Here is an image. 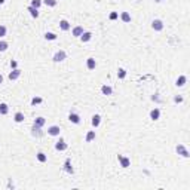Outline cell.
Here are the masks:
<instances>
[{
    "instance_id": "4316f807",
    "label": "cell",
    "mask_w": 190,
    "mask_h": 190,
    "mask_svg": "<svg viewBox=\"0 0 190 190\" xmlns=\"http://www.w3.org/2000/svg\"><path fill=\"white\" fill-rule=\"evenodd\" d=\"M28 12H30V15H31L33 18H37V16H39V9L33 8V6H30V8H28Z\"/></svg>"
},
{
    "instance_id": "d590c367",
    "label": "cell",
    "mask_w": 190,
    "mask_h": 190,
    "mask_svg": "<svg viewBox=\"0 0 190 190\" xmlns=\"http://www.w3.org/2000/svg\"><path fill=\"white\" fill-rule=\"evenodd\" d=\"M0 83H3V76L0 74Z\"/></svg>"
},
{
    "instance_id": "3957f363",
    "label": "cell",
    "mask_w": 190,
    "mask_h": 190,
    "mask_svg": "<svg viewBox=\"0 0 190 190\" xmlns=\"http://www.w3.org/2000/svg\"><path fill=\"white\" fill-rule=\"evenodd\" d=\"M117 160L120 162V166H122V168H129V166H131L129 158H125V156H122V154H117Z\"/></svg>"
},
{
    "instance_id": "d4e9b609",
    "label": "cell",
    "mask_w": 190,
    "mask_h": 190,
    "mask_svg": "<svg viewBox=\"0 0 190 190\" xmlns=\"http://www.w3.org/2000/svg\"><path fill=\"white\" fill-rule=\"evenodd\" d=\"M45 39H46V40H57V34L48 31V33H45Z\"/></svg>"
},
{
    "instance_id": "ba28073f",
    "label": "cell",
    "mask_w": 190,
    "mask_h": 190,
    "mask_svg": "<svg viewBox=\"0 0 190 190\" xmlns=\"http://www.w3.org/2000/svg\"><path fill=\"white\" fill-rule=\"evenodd\" d=\"M21 76V70L19 68H12V71L9 73V80H16Z\"/></svg>"
},
{
    "instance_id": "9a60e30c",
    "label": "cell",
    "mask_w": 190,
    "mask_h": 190,
    "mask_svg": "<svg viewBox=\"0 0 190 190\" xmlns=\"http://www.w3.org/2000/svg\"><path fill=\"white\" fill-rule=\"evenodd\" d=\"M70 27H71V25H70V22L67 21V19H61V21H60V28H61L62 31L70 30Z\"/></svg>"
},
{
    "instance_id": "277c9868",
    "label": "cell",
    "mask_w": 190,
    "mask_h": 190,
    "mask_svg": "<svg viewBox=\"0 0 190 190\" xmlns=\"http://www.w3.org/2000/svg\"><path fill=\"white\" fill-rule=\"evenodd\" d=\"M43 131H42V128L40 126H36V125H33L31 126V135L33 137H36V138H40V137H43Z\"/></svg>"
},
{
    "instance_id": "74e56055",
    "label": "cell",
    "mask_w": 190,
    "mask_h": 190,
    "mask_svg": "<svg viewBox=\"0 0 190 190\" xmlns=\"http://www.w3.org/2000/svg\"><path fill=\"white\" fill-rule=\"evenodd\" d=\"M5 3V0H0V5H3Z\"/></svg>"
},
{
    "instance_id": "7a4b0ae2",
    "label": "cell",
    "mask_w": 190,
    "mask_h": 190,
    "mask_svg": "<svg viewBox=\"0 0 190 190\" xmlns=\"http://www.w3.org/2000/svg\"><path fill=\"white\" fill-rule=\"evenodd\" d=\"M175 152L178 153V154H181L183 158H189V156H190V154H189V150H187L184 146H183V144H178V146L175 147Z\"/></svg>"
},
{
    "instance_id": "f1b7e54d",
    "label": "cell",
    "mask_w": 190,
    "mask_h": 190,
    "mask_svg": "<svg viewBox=\"0 0 190 190\" xmlns=\"http://www.w3.org/2000/svg\"><path fill=\"white\" fill-rule=\"evenodd\" d=\"M9 48V43L5 42V40H0V52H5L6 49Z\"/></svg>"
},
{
    "instance_id": "ac0fdd59",
    "label": "cell",
    "mask_w": 190,
    "mask_h": 190,
    "mask_svg": "<svg viewBox=\"0 0 190 190\" xmlns=\"http://www.w3.org/2000/svg\"><path fill=\"white\" fill-rule=\"evenodd\" d=\"M71 33H73V36H74V37H80V36H82V33H83V27L77 25V27L73 28V31H71Z\"/></svg>"
},
{
    "instance_id": "836d02e7",
    "label": "cell",
    "mask_w": 190,
    "mask_h": 190,
    "mask_svg": "<svg viewBox=\"0 0 190 190\" xmlns=\"http://www.w3.org/2000/svg\"><path fill=\"white\" fill-rule=\"evenodd\" d=\"M108 18L111 19V21H114V19H117V18H119V14H117V12H111Z\"/></svg>"
},
{
    "instance_id": "484cf974",
    "label": "cell",
    "mask_w": 190,
    "mask_h": 190,
    "mask_svg": "<svg viewBox=\"0 0 190 190\" xmlns=\"http://www.w3.org/2000/svg\"><path fill=\"white\" fill-rule=\"evenodd\" d=\"M42 3L45 6H49V8H54V6H57V0H42Z\"/></svg>"
},
{
    "instance_id": "52a82bcc",
    "label": "cell",
    "mask_w": 190,
    "mask_h": 190,
    "mask_svg": "<svg viewBox=\"0 0 190 190\" xmlns=\"http://www.w3.org/2000/svg\"><path fill=\"white\" fill-rule=\"evenodd\" d=\"M65 149H67V144H65L62 138H60V141L55 143V150H58V152H64Z\"/></svg>"
},
{
    "instance_id": "44dd1931",
    "label": "cell",
    "mask_w": 190,
    "mask_h": 190,
    "mask_svg": "<svg viewBox=\"0 0 190 190\" xmlns=\"http://www.w3.org/2000/svg\"><path fill=\"white\" fill-rule=\"evenodd\" d=\"M85 140H86V143H91L95 140V131H89V132L86 134V137H85Z\"/></svg>"
},
{
    "instance_id": "8fae6325",
    "label": "cell",
    "mask_w": 190,
    "mask_h": 190,
    "mask_svg": "<svg viewBox=\"0 0 190 190\" xmlns=\"http://www.w3.org/2000/svg\"><path fill=\"white\" fill-rule=\"evenodd\" d=\"M64 169H65V172H67V174H74V169H73V166H71V160H70V159L65 160Z\"/></svg>"
},
{
    "instance_id": "cb8c5ba5",
    "label": "cell",
    "mask_w": 190,
    "mask_h": 190,
    "mask_svg": "<svg viewBox=\"0 0 190 190\" xmlns=\"http://www.w3.org/2000/svg\"><path fill=\"white\" fill-rule=\"evenodd\" d=\"M120 19L123 22H131V15L128 14V12H122V14H120Z\"/></svg>"
},
{
    "instance_id": "d6a6232c",
    "label": "cell",
    "mask_w": 190,
    "mask_h": 190,
    "mask_svg": "<svg viewBox=\"0 0 190 190\" xmlns=\"http://www.w3.org/2000/svg\"><path fill=\"white\" fill-rule=\"evenodd\" d=\"M183 101H184V98H183V97H180V95H175V97H174V103L180 104V103H183Z\"/></svg>"
},
{
    "instance_id": "7402d4cb",
    "label": "cell",
    "mask_w": 190,
    "mask_h": 190,
    "mask_svg": "<svg viewBox=\"0 0 190 190\" xmlns=\"http://www.w3.org/2000/svg\"><path fill=\"white\" fill-rule=\"evenodd\" d=\"M36 158H37V160H39V162H42V163H45V162H46V160H48V156H46V154H45L43 152H39V153H37V156H36Z\"/></svg>"
},
{
    "instance_id": "30bf717a",
    "label": "cell",
    "mask_w": 190,
    "mask_h": 190,
    "mask_svg": "<svg viewBox=\"0 0 190 190\" xmlns=\"http://www.w3.org/2000/svg\"><path fill=\"white\" fill-rule=\"evenodd\" d=\"M159 117H160V110H159L158 107L150 111V119H152V120H158Z\"/></svg>"
},
{
    "instance_id": "9c48e42d",
    "label": "cell",
    "mask_w": 190,
    "mask_h": 190,
    "mask_svg": "<svg viewBox=\"0 0 190 190\" xmlns=\"http://www.w3.org/2000/svg\"><path fill=\"white\" fill-rule=\"evenodd\" d=\"M68 120L71 123H74V125H77V123H80V116L77 113H70L68 114Z\"/></svg>"
},
{
    "instance_id": "7c38bea8",
    "label": "cell",
    "mask_w": 190,
    "mask_h": 190,
    "mask_svg": "<svg viewBox=\"0 0 190 190\" xmlns=\"http://www.w3.org/2000/svg\"><path fill=\"white\" fill-rule=\"evenodd\" d=\"M91 123H92V126H94V128H98V126H100V123H101V116H100V114H94V116H92V120H91Z\"/></svg>"
},
{
    "instance_id": "ffe728a7",
    "label": "cell",
    "mask_w": 190,
    "mask_h": 190,
    "mask_svg": "<svg viewBox=\"0 0 190 190\" xmlns=\"http://www.w3.org/2000/svg\"><path fill=\"white\" fill-rule=\"evenodd\" d=\"M24 113H21V111H18V113H15V116H14V120L16 122V123H21V122H24Z\"/></svg>"
},
{
    "instance_id": "5bb4252c",
    "label": "cell",
    "mask_w": 190,
    "mask_h": 190,
    "mask_svg": "<svg viewBox=\"0 0 190 190\" xmlns=\"http://www.w3.org/2000/svg\"><path fill=\"white\" fill-rule=\"evenodd\" d=\"M91 39H92V33H91V31H83L82 33V36H80L82 42H89Z\"/></svg>"
},
{
    "instance_id": "4dcf8cb0",
    "label": "cell",
    "mask_w": 190,
    "mask_h": 190,
    "mask_svg": "<svg viewBox=\"0 0 190 190\" xmlns=\"http://www.w3.org/2000/svg\"><path fill=\"white\" fill-rule=\"evenodd\" d=\"M42 101H43V100H42L40 97H34V98L31 100V106H36V104H40Z\"/></svg>"
},
{
    "instance_id": "8d00e7d4",
    "label": "cell",
    "mask_w": 190,
    "mask_h": 190,
    "mask_svg": "<svg viewBox=\"0 0 190 190\" xmlns=\"http://www.w3.org/2000/svg\"><path fill=\"white\" fill-rule=\"evenodd\" d=\"M154 2H156V3H160V2H163V0H154Z\"/></svg>"
},
{
    "instance_id": "4fadbf2b",
    "label": "cell",
    "mask_w": 190,
    "mask_h": 190,
    "mask_svg": "<svg viewBox=\"0 0 190 190\" xmlns=\"http://www.w3.org/2000/svg\"><path fill=\"white\" fill-rule=\"evenodd\" d=\"M86 67H88L89 70H94V68L97 67V61H95V58H92V57L88 58V60H86Z\"/></svg>"
},
{
    "instance_id": "1f68e13d",
    "label": "cell",
    "mask_w": 190,
    "mask_h": 190,
    "mask_svg": "<svg viewBox=\"0 0 190 190\" xmlns=\"http://www.w3.org/2000/svg\"><path fill=\"white\" fill-rule=\"evenodd\" d=\"M6 31H8V28H6L5 25H0V37H5L6 36Z\"/></svg>"
},
{
    "instance_id": "83f0119b",
    "label": "cell",
    "mask_w": 190,
    "mask_h": 190,
    "mask_svg": "<svg viewBox=\"0 0 190 190\" xmlns=\"http://www.w3.org/2000/svg\"><path fill=\"white\" fill-rule=\"evenodd\" d=\"M117 77H119V79H125L126 77V70L125 68H119L117 70Z\"/></svg>"
},
{
    "instance_id": "e575fe53",
    "label": "cell",
    "mask_w": 190,
    "mask_h": 190,
    "mask_svg": "<svg viewBox=\"0 0 190 190\" xmlns=\"http://www.w3.org/2000/svg\"><path fill=\"white\" fill-rule=\"evenodd\" d=\"M16 65H18L16 61H11V68H16Z\"/></svg>"
},
{
    "instance_id": "e0dca14e",
    "label": "cell",
    "mask_w": 190,
    "mask_h": 190,
    "mask_svg": "<svg viewBox=\"0 0 190 190\" xmlns=\"http://www.w3.org/2000/svg\"><path fill=\"white\" fill-rule=\"evenodd\" d=\"M186 82H187V77H186V76H180L178 79L175 80V85L181 88V86H184V85H186Z\"/></svg>"
},
{
    "instance_id": "8992f818",
    "label": "cell",
    "mask_w": 190,
    "mask_h": 190,
    "mask_svg": "<svg viewBox=\"0 0 190 190\" xmlns=\"http://www.w3.org/2000/svg\"><path fill=\"white\" fill-rule=\"evenodd\" d=\"M152 28L154 31H162L163 30V22H162V19H153L152 21Z\"/></svg>"
},
{
    "instance_id": "f546056e",
    "label": "cell",
    "mask_w": 190,
    "mask_h": 190,
    "mask_svg": "<svg viewBox=\"0 0 190 190\" xmlns=\"http://www.w3.org/2000/svg\"><path fill=\"white\" fill-rule=\"evenodd\" d=\"M31 6H33V8H36V9H39L42 6V0H31Z\"/></svg>"
},
{
    "instance_id": "6da1fadb",
    "label": "cell",
    "mask_w": 190,
    "mask_h": 190,
    "mask_svg": "<svg viewBox=\"0 0 190 190\" xmlns=\"http://www.w3.org/2000/svg\"><path fill=\"white\" fill-rule=\"evenodd\" d=\"M65 58H67V54H65V51H62V49H60V51H57L55 52V55H54V62H61V61H64Z\"/></svg>"
},
{
    "instance_id": "603a6c76",
    "label": "cell",
    "mask_w": 190,
    "mask_h": 190,
    "mask_svg": "<svg viewBox=\"0 0 190 190\" xmlns=\"http://www.w3.org/2000/svg\"><path fill=\"white\" fill-rule=\"evenodd\" d=\"M8 111H9L8 104H5V103H2V104H0V114H2V116H5V114H8Z\"/></svg>"
},
{
    "instance_id": "5b68a950",
    "label": "cell",
    "mask_w": 190,
    "mask_h": 190,
    "mask_svg": "<svg viewBox=\"0 0 190 190\" xmlns=\"http://www.w3.org/2000/svg\"><path fill=\"white\" fill-rule=\"evenodd\" d=\"M48 134L52 135V137H58V135L61 134V129H60V126H58V125H52V126L48 128Z\"/></svg>"
},
{
    "instance_id": "2e32d148",
    "label": "cell",
    "mask_w": 190,
    "mask_h": 190,
    "mask_svg": "<svg viewBox=\"0 0 190 190\" xmlns=\"http://www.w3.org/2000/svg\"><path fill=\"white\" fill-rule=\"evenodd\" d=\"M101 92H103V95H111L113 89H111V86H108V85H103V86H101Z\"/></svg>"
},
{
    "instance_id": "d6986e66",
    "label": "cell",
    "mask_w": 190,
    "mask_h": 190,
    "mask_svg": "<svg viewBox=\"0 0 190 190\" xmlns=\"http://www.w3.org/2000/svg\"><path fill=\"white\" fill-rule=\"evenodd\" d=\"M45 123H46V119H45V117H36L34 119V123H33V125H36V126H43Z\"/></svg>"
}]
</instances>
